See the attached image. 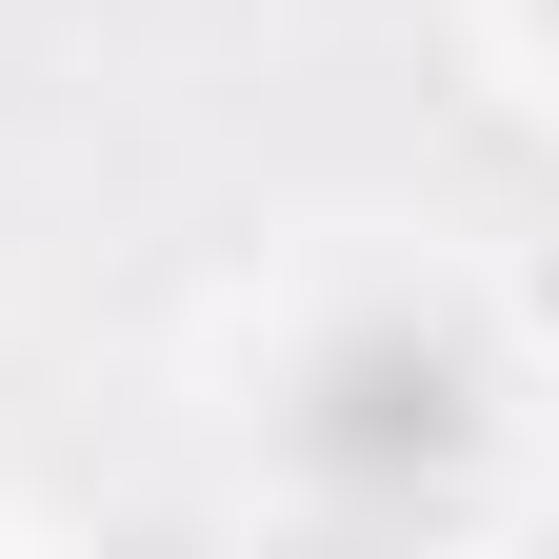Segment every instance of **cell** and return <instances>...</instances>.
<instances>
[{
  "mask_svg": "<svg viewBox=\"0 0 559 559\" xmlns=\"http://www.w3.org/2000/svg\"><path fill=\"white\" fill-rule=\"evenodd\" d=\"M460 440H479V360L460 340L360 320V340L300 360V460L340 479V500H419V479H460Z\"/></svg>",
  "mask_w": 559,
  "mask_h": 559,
  "instance_id": "obj_1",
  "label": "cell"
}]
</instances>
